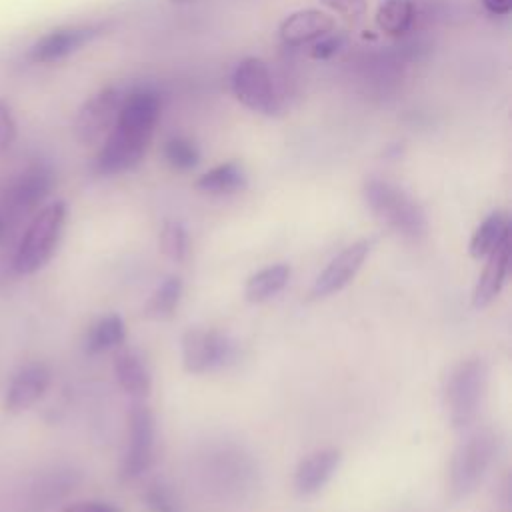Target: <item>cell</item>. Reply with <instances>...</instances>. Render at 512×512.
I'll return each mask as SVG.
<instances>
[{"mask_svg":"<svg viewBox=\"0 0 512 512\" xmlns=\"http://www.w3.org/2000/svg\"><path fill=\"white\" fill-rule=\"evenodd\" d=\"M160 108V96L148 88H138L124 96L116 122L94 158V172L116 176L136 168L152 142Z\"/></svg>","mask_w":512,"mask_h":512,"instance_id":"1","label":"cell"},{"mask_svg":"<svg viewBox=\"0 0 512 512\" xmlns=\"http://www.w3.org/2000/svg\"><path fill=\"white\" fill-rule=\"evenodd\" d=\"M362 194L370 212L398 236L418 240L428 232L422 206L404 188L382 178H368Z\"/></svg>","mask_w":512,"mask_h":512,"instance_id":"2","label":"cell"},{"mask_svg":"<svg viewBox=\"0 0 512 512\" xmlns=\"http://www.w3.org/2000/svg\"><path fill=\"white\" fill-rule=\"evenodd\" d=\"M66 216L68 206L62 200L42 206L32 216L12 258V268L18 274H34L52 260L64 232Z\"/></svg>","mask_w":512,"mask_h":512,"instance_id":"3","label":"cell"},{"mask_svg":"<svg viewBox=\"0 0 512 512\" xmlns=\"http://www.w3.org/2000/svg\"><path fill=\"white\" fill-rule=\"evenodd\" d=\"M488 390V364L474 356L454 366L446 380L444 404L454 428L464 430L478 418Z\"/></svg>","mask_w":512,"mask_h":512,"instance_id":"4","label":"cell"},{"mask_svg":"<svg viewBox=\"0 0 512 512\" xmlns=\"http://www.w3.org/2000/svg\"><path fill=\"white\" fill-rule=\"evenodd\" d=\"M496 456V436L488 430L470 432L454 450L448 490L452 500L468 498L484 480Z\"/></svg>","mask_w":512,"mask_h":512,"instance_id":"5","label":"cell"},{"mask_svg":"<svg viewBox=\"0 0 512 512\" xmlns=\"http://www.w3.org/2000/svg\"><path fill=\"white\" fill-rule=\"evenodd\" d=\"M230 86L236 100L246 108L266 116H276L280 112V98L264 60L254 56L240 60L232 72Z\"/></svg>","mask_w":512,"mask_h":512,"instance_id":"6","label":"cell"},{"mask_svg":"<svg viewBox=\"0 0 512 512\" xmlns=\"http://www.w3.org/2000/svg\"><path fill=\"white\" fill-rule=\"evenodd\" d=\"M236 360V344L230 336L212 328H190L182 336V362L190 374H206L226 368Z\"/></svg>","mask_w":512,"mask_h":512,"instance_id":"7","label":"cell"},{"mask_svg":"<svg viewBox=\"0 0 512 512\" xmlns=\"http://www.w3.org/2000/svg\"><path fill=\"white\" fill-rule=\"evenodd\" d=\"M54 188V172L44 162H34L16 174L4 188V208L8 218L36 214Z\"/></svg>","mask_w":512,"mask_h":512,"instance_id":"8","label":"cell"},{"mask_svg":"<svg viewBox=\"0 0 512 512\" xmlns=\"http://www.w3.org/2000/svg\"><path fill=\"white\" fill-rule=\"evenodd\" d=\"M154 442H156V422L152 410L136 402L128 416V442L126 450L120 460V478L122 480H136L154 460Z\"/></svg>","mask_w":512,"mask_h":512,"instance_id":"9","label":"cell"},{"mask_svg":"<svg viewBox=\"0 0 512 512\" xmlns=\"http://www.w3.org/2000/svg\"><path fill=\"white\" fill-rule=\"evenodd\" d=\"M120 102H122V94L114 86L102 88L100 92L90 96L80 106L74 118V126H72L74 138L80 144L88 146L98 142L102 136H106L116 122Z\"/></svg>","mask_w":512,"mask_h":512,"instance_id":"10","label":"cell"},{"mask_svg":"<svg viewBox=\"0 0 512 512\" xmlns=\"http://www.w3.org/2000/svg\"><path fill=\"white\" fill-rule=\"evenodd\" d=\"M204 476L224 496H238L250 488L254 466L246 454L230 448H216L208 454Z\"/></svg>","mask_w":512,"mask_h":512,"instance_id":"11","label":"cell"},{"mask_svg":"<svg viewBox=\"0 0 512 512\" xmlns=\"http://www.w3.org/2000/svg\"><path fill=\"white\" fill-rule=\"evenodd\" d=\"M370 248H372V242L362 238V240L352 242L344 250H340L326 264V268L316 276V280L310 288V296L326 298V296H332V294L340 292L342 288H346L356 278L360 268L364 266V262L370 254Z\"/></svg>","mask_w":512,"mask_h":512,"instance_id":"12","label":"cell"},{"mask_svg":"<svg viewBox=\"0 0 512 512\" xmlns=\"http://www.w3.org/2000/svg\"><path fill=\"white\" fill-rule=\"evenodd\" d=\"M100 32H102V26H96V24L62 26V28L50 30L48 34H44L32 44L28 58L36 64H52V62L64 60L66 56L90 44L96 36H100Z\"/></svg>","mask_w":512,"mask_h":512,"instance_id":"13","label":"cell"},{"mask_svg":"<svg viewBox=\"0 0 512 512\" xmlns=\"http://www.w3.org/2000/svg\"><path fill=\"white\" fill-rule=\"evenodd\" d=\"M52 374L46 364L30 362L22 366L10 380L4 396V410L8 414H22L32 408L48 390Z\"/></svg>","mask_w":512,"mask_h":512,"instance_id":"14","label":"cell"},{"mask_svg":"<svg viewBox=\"0 0 512 512\" xmlns=\"http://www.w3.org/2000/svg\"><path fill=\"white\" fill-rule=\"evenodd\" d=\"M342 454L336 448H320L300 460L294 472V490L300 496H312L320 492L340 466Z\"/></svg>","mask_w":512,"mask_h":512,"instance_id":"15","label":"cell"},{"mask_svg":"<svg viewBox=\"0 0 512 512\" xmlns=\"http://www.w3.org/2000/svg\"><path fill=\"white\" fill-rule=\"evenodd\" d=\"M334 18L328 12L306 8L290 14L280 24V40L286 46H302L334 32Z\"/></svg>","mask_w":512,"mask_h":512,"instance_id":"16","label":"cell"},{"mask_svg":"<svg viewBox=\"0 0 512 512\" xmlns=\"http://www.w3.org/2000/svg\"><path fill=\"white\" fill-rule=\"evenodd\" d=\"M510 270V236H506L488 256L482 276L472 294V302L476 308H484L498 298L504 288L506 276Z\"/></svg>","mask_w":512,"mask_h":512,"instance_id":"17","label":"cell"},{"mask_svg":"<svg viewBox=\"0 0 512 512\" xmlns=\"http://www.w3.org/2000/svg\"><path fill=\"white\" fill-rule=\"evenodd\" d=\"M78 484V472L72 468H54L40 476L30 486L28 506L32 512H42L50 508L54 502L62 500L74 486Z\"/></svg>","mask_w":512,"mask_h":512,"instance_id":"18","label":"cell"},{"mask_svg":"<svg viewBox=\"0 0 512 512\" xmlns=\"http://www.w3.org/2000/svg\"><path fill=\"white\" fill-rule=\"evenodd\" d=\"M114 374H116L118 386L126 394L136 396V398L148 396V392L152 388V376H150V370H148L146 362L142 360V356L136 354L134 350H124L116 356Z\"/></svg>","mask_w":512,"mask_h":512,"instance_id":"19","label":"cell"},{"mask_svg":"<svg viewBox=\"0 0 512 512\" xmlns=\"http://www.w3.org/2000/svg\"><path fill=\"white\" fill-rule=\"evenodd\" d=\"M246 184H248L246 170L242 168L240 162H234V160L222 162V164L210 168L196 180V188L200 192L214 194V196L236 194V192L244 190Z\"/></svg>","mask_w":512,"mask_h":512,"instance_id":"20","label":"cell"},{"mask_svg":"<svg viewBox=\"0 0 512 512\" xmlns=\"http://www.w3.org/2000/svg\"><path fill=\"white\" fill-rule=\"evenodd\" d=\"M290 280V266L284 262H276L270 266L260 268L258 272H254L244 286V296L248 302H266L272 296H276L278 292H282V288L288 284Z\"/></svg>","mask_w":512,"mask_h":512,"instance_id":"21","label":"cell"},{"mask_svg":"<svg viewBox=\"0 0 512 512\" xmlns=\"http://www.w3.org/2000/svg\"><path fill=\"white\" fill-rule=\"evenodd\" d=\"M418 2L416 0H384L376 12L378 28L388 36H404L416 26Z\"/></svg>","mask_w":512,"mask_h":512,"instance_id":"22","label":"cell"},{"mask_svg":"<svg viewBox=\"0 0 512 512\" xmlns=\"http://www.w3.org/2000/svg\"><path fill=\"white\" fill-rule=\"evenodd\" d=\"M506 236H510L508 216L502 210H494L474 230L468 250L474 258H486Z\"/></svg>","mask_w":512,"mask_h":512,"instance_id":"23","label":"cell"},{"mask_svg":"<svg viewBox=\"0 0 512 512\" xmlns=\"http://www.w3.org/2000/svg\"><path fill=\"white\" fill-rule=\"evenodd\" d=\"M124 338H126L124 320L118 314H106L88 328L86 350L90 354H102L120 346Z\"/></svg>","mask_w":512,"mask_h":512,"instance_id":"24","label":"cell"},{"mask_svg":"<svg viewBox=\"0 0 512 512\" xmlns=\"http://www.w3.org/2000/svg\"><path fill=\"white\" fill-rule=\"evenodd\" d=\"M182 298V280L180 276H166L150 294L146 306H144V316L154 318V320H166L174 316L178 304Z\"/></svg>","mask_w":512,"mask_h":512,"instance_id":"25","label":"cell"},{"mask_svg":"<svg viewBox=\"0 0 512 512\" xmlns=\"http://www.w3.org/2000/svg\"><path fill=\"white\" fill-rule=\"evenodd\" d=\"M162 152H164L166 162L174 170H180V172L192 170L200 162L198 146L190 138H186V136H172V138H168L164 142Z\"/></svg>","mask_w":512,"mask_h":512,"instance_id":"26","label":"cell"},{"mask_svg":"<svg viewBox=\"0 0 512 512\" xmlns=\"http://www.w3.org/2000/svg\"><path fill=\"white\" fill-rule=\"evenodd\" d=\"M160 250L172 262H184L188 256V232L178 220H166L160 228Z\"/></svg>","mask_w":512,"mask_h":512,"instance_id":"27","label":"cell"},{"mask_svg":"<svg viewBox=\"0 0 512 512\" xmlns=\"http://www.w3.org/2000/svg\"><path fill=\"white\" fill-rule=\"evenodd\" d=\"M142 500L150 512H180L178 496L164 480L148 482L142 492Z\"/></svg>","mask_w":512,"mask_h":512,"instance_id":"28","label":"cell"},{"mask_svg":"<svg viewBox=\"0 0 512 512\" xmlns=\"http://www.w3.org/2000/svg\"><path fill=\"white\" fill-rule=\"evenodd\" d=\"M18 134V126L12 114V108L6 100L0 98V148H8L14 144Z\"/></svg>","mask_w":512,"mask_h":512,"instance_id":"29","label":"cell"},{"mask_svg":"<svg viewBox=\"0 0 512 512\" xmlns=\"http://www.w3.org/2000/svg\"><path fill=\"white\" fill-rule=\"evenodd\" d=\"M342 48V36L330 32L318 40H314V46L310 50V56L314 60H328Z\"/></svg>","mask_w":512,"mask_h":512,"instance_id":"30","label":"cell"},{"mask_svg":"<svg viewBox=\"0 0 512 512\" xmlns=\"http://www.w3.org/2000/svg\"><path fill=\"white\" fill-rule=\"evenodd\" d=\"M320 2L346 18H358L366 12V0H320Z\"/></svg>","mask_w":512,"mask_h":512,"instance_id":"31","label":"cell"},{"mask_svg":"<svg viewBox=\"0 0 512 512\" xmlns=\"http://www.w3.org/2000/svg\"><path fill=\"white\" fill-rule=\"evenodd\" d=\"M58 512H122L116 504L110 502H102V500H82V502H74L68 504L64 508H60Z\"/></svg>","mask_w":512,"mask_h":512,"instance_id":"32","label":"cell"},{"mask_svg":"<svg viewBox=\"0 0 512 512\" xmlns=\"http://www.w3.org/2000/svg\"><path fill=\"white\" fill-rule=\"evenodd\" d=\"M482 4L494 16H506L512 12V0H482Z\"/></svg>","mask_w":512,"mask_h":512,"instance_id":"33","label":"cell"},{"mask_svg":"<svg viewBox=\"0 0 512 512\" xmlns=\"http://www.w3.org/2000/svg\"><path fill=\"white\" fill-rule=\"evenodd\" d=\"M6 228H8V226H6V218L0 214V240L6 236Z\"/></svg>","mask_w":512,"mask_h":512,"instance_id":"34","label":"cell"},{"mask_svg":"<svg viewBox=\"0 0 512 512\" xmlns=\"http://www.w3.org/2000/svg\"><path fill=\"white\" fill-rule=\"evenodd\" d=\"M172 2H186V0H172Z\"/></svg>","mask_w":512,"mask_h":512,"instance_id":"35","label":"cell"},{"mask_svg":"<svg viewBox=\"0 0 512 512\" xmlns=\"http://www.w3.org/2000/svg\"><path fill=\"white\" fill-rule=\"evenodd\" d=\"M496 512H498V510H496Z\"/></svg>","mask_w":512,"mask_h":512,"instance_id":"36","label":"cell"}]
</instances>
